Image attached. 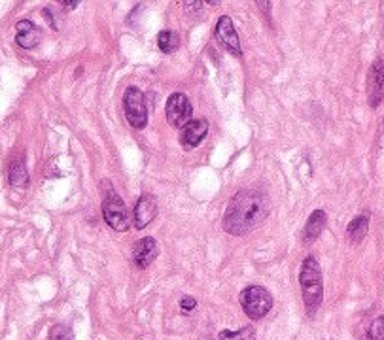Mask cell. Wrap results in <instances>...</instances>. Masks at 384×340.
I'll use <instances>...</instances> for the list:
<instances>
[{
	"mask_svg": "<svg viewBox=\"0 0 384 340\" xmlns=\"http://www.w3.org/2000/svg\"><path fill=\"white\" fill-rule=\"evenodd\" d=\"M371 340H384V318H377L371 323L369 329Z\"/></svg>",
	"mask_w": 384,
	"mask_h": 340,
	"instance_id": "obj_19",
	"label": "cell"
},
{
	"mask_svg": "<svg viewBox=\"0 0 384 340\" xmlns=\"http://www.w3.org/2000/svg\"><path fill=\"white\" fill-rule=\"evenodd\" d=\"M48 340H72L71 327L55 325L50 331V337H48Z\"/></svg>",
	"mask_w": 384,
	"mask_h": 340,
	"instance_id": "obj_18",
	"label": "cell"
},
{
	"mask_svg": "<svg viewBox=\"0 0 384 340\" xmlns=\"http://www.w3.org/2000/svg\"><path fill=\"white\" fill-rule=\"evenodd\" d=\"M326 220H327V216L324 210H314V212L311 214V218H309V221H307V225H305V231H303L305 242H314L318 236H320V233L324 231V227H326Z\"/></svg>",
	"mask_w": 384,
	"mask_h": 340,
	"instance_id": "obj_13",
	"label": "cell"
},
{
	"mask_svg": "<svg viewBox=\"0 0 384 340\" xmlns=\"http://www.w3.org/2000/svg\"><path fill=\"white\" fill-rule=\"evenodd\" d=\"M157 46H159V50L163 51V53H172V51L178 50V46H180V38H178L176 32H172V30H163L159 38H157Z\"/></svg>",
	"mask_w": 384,
	"mask_h": 340,
	"instance_id": "obj_16",
	"label": "cell"
},
{
	"mask_svg": "<svg viewBox=\"0 0 384 340\" xmlns=\"http://www.w3.org/2000/svg\"><path fill=\"white\" fill-rule=\"evenodd\" d=\"M123 110L131 127L144 129L148 123V108L144 100V93L138 87H127L123 95Z\"/></svg>",
	"mask_w": 384,
	"mask_h": 340,
	"instance_id": "obj_4",
	"label": "cell"
},
{
	"mask_svg": "<svg viewBox=\"0 0 384 340\" xmlns=\"http://www.w3.org/2000/svg\"><path fill=\"white\" fill-rule=\"evenodd\" d=\"M61 4H63L64 8H76L80 4V2H76V0H63Z\"/></svg>",
	"mask_w": 384,
	"mask_h": 340,
	"instance_id": "obj_21",
	"label": "cell"
},
{
	"mask_svg": "<svg viewBox=\"0 0 384 340\" xmlns=\"http://www.w3.org/2000/svg\"><path fill=\"white\" fill-rule=\"evenodd\" d=\"M195 306H197V301L193 297H182V301H180V308L184 312H192Z\"/></svg>",
	"mask_w": 384,
	"mask_h": 340,
	"instance_id": "obj_20",
	"label": "cell"
},
{
	"mask_svg": "<svg viewBox=\"0 0 384 340\" xmlns=\"http://www.w3.org/2000/svg\"><path fill=\"white\" fill-rule=\"evenodd\" d=\"M157 214V202L152 195H144L138 198L135 206V225L136 229H144L152 223Z\"/></svg>",
	"mask_w": 384,
	"mask_h": 340,
	"instance_id": "obj_12",
	"label": "cell"
},
{
	"mask_svg": "<svg viewBox=\"0 0 384 340\" xmlns=\"http://www.w3.org/2000/svg\"><path fill=\"white\" fill-rule=\"evenodd\" d=\"M208 133V121L207 120H192L185 127L180 129V144L185 149H192L199 146L201 140Z\"/></svg>",
	"mask_w": 384,
	"mask_h": 340,
	"instance_id": "obj_9",
	"label": "cell"
},
{
	"mask_svg": "<svg viewBox=\"0 0 384 340\" xmlns=\"http://www.w3.org/2000/svg\"><path fill=\"white\" fill-rule=\"evenodd\" d=\"M15 30H17L15 42H17V46H21L23 50H33V48H36L40 44L42 32L29 19H21V21L15 25Z\"/></svg>",
	"mask_w": 384,
	"mask_h": 340,
	"instance_id": "obj_11",
	"label": "cell"
},
{
	"mask_svg": "<svg viewBox=\"0 0 384 340\" xmlns=\"http://www.w3.org/2000/svg\"><path fill=\"white\" fill-rule=\"evenodd\" d=\"M269 198L264 191L246 189L239 191L231 198L228 210L223 214V231L233 236H242L254 231L269 214Z\"/></svg>",
	"mask_w": 384,
	"mask_h": 340,
	"instance_id": "obj_1",
	"label": "cell"
},
{
	"mask_svg": "<svg viewBox=\"0 0 384 340\" xmlns=\"http://www.w3.org/2000/svg\"><path fill=\"white\" fill-rule=\"evenodd\" d=\"M165 113H167V120H169L172 127H185L192 121V102H190V99L185 97L184 93H174L167 100Z\"/></svg>",
	"mask_w": 384,
	"mask_h": 340,
	"instance_id": "obj_6",
	"label": "cell"
},
{
	"mask_svg": "<svg viewBox=\"0 0 384 340\" xmlns=\"http://www.w3.org/2000/svg\"><path fill=\"white\" fill-rule=\"evenodd\" d=\"M216 38L218 42L235 57H242L241 42H239V35H237L235 25L231 21V17L221 15L218 23H216Z\"/></svg>",
	"mask_w": 384,
	"mask_h": 340,
	"instance_id": "obj_7",
	"label": "cell"
},
{
	"mask_svg": "<svg viewBox=\"0 0 384 340\" xmlns=\"http://www.w3.org/2000/svg\"><path fill=\"white\" fill-rule=\"evenodd\" d=\"M299 283L303 291V303H305L307 314L314 316L324 301V285H322V270L318 261L314 257H307L301 265L299 272Z\"/></svg>",
	"mask_w": 384,
	"mask_h": 340,
	"instance_id": "obj_2",
	"label": "cell"
},
{
	"mask_svg": "<svg viewBox=\"0 0 384 340\" xmlns=\"http://www.w3.org/2000/svg\"><path fill=\"white\" fill-rule=\"evenodd\" d=\"M367 231H369V218L367 216H358L347 227V236H349L350 242H360L362 238H365Z\"/></svg>",
	"mask_w": 384,
	"mask_h": 340,
	"instance_id": "obj_14",
	"label": "cell"
},
{
	"mask_svg": "<svg viewBox=\"0 0 384 340\" xmlns=\"http://www.w3.org/2000/svg\"><path fill=\"white\" fill-rule=\"evenodd\" d=\"M102 218L118 233H125L129 229L127 208H125V202L121 200L120 195L114 189L108 193L104 202H102Z\"/></svg>",
	"mask_w": 384,
	"mask_h": 340,
	"instance_id": "obj_5",
	"label": "cell"
},
{
	"mask_svg": "<svg viewBox=\"0 0 384 340\" xmlns=\"http://www.w3.org/2000/svg\"><path fill=\"white\" fill-rule=\"evenodd\" d=\"M239 301H241L244 314L250 319H254V321L265 318L269 314L271 308H273V297H271L269 291L262 287V285H250V287H246L241 293Z\"/></svg>",
	"mask_w": 384,
	"mask_h": 340,
	"instance_id": "obj_3",
	"label": "cell"
},
{
	"mask_svg": "<svg viewBox=\"0 0 384 340\" xmlns=\"http://www.w3.org/2000/svg\"><path fill=\"white\" fill-rule=\"evenodd\" d=\"M220 340H256V331L252 327H241L239 331H221Z\"/></svg>",
	"mask_w": 384,
	"mask_h": 340,
	"instance_id": "obj_17",
	"label": "cell"
},
{
	"mask_svg": "<svg viewBox=\"0 0 384 340\" xmlns=\"http://www.w3.org/2000/svg\"><path fill=\"white\" fill-rule=\"evenodd\" d=\"M367 99L373 108L381 104L384 99V63L375 61L371 66L369 76H367Z\"/></svg>",
	"mask_w": 384,
	"mask_h": 340,
	"instance_id": "obj_8",
	"label": "cell"
},
{
	"mask_svg": "<svg viewBox=\"0 0 384 340\" xmlns=\"http://www.w3.org/2000/svg\"><path fill=\"white\" fill-rule=\"evenodd\" d=\"M159 254V246H157L156 238L146 236L143 240H138L133 248V263L138 269H146L148 265L154 263V259Z\"/></svg>",
	"mask_w": 384,
	"mask_h": 340,
	"instance_id": "obj_10",
	"label": "cell"
},
{
	"mask_svg": "<svg viewBox=\"0 0 384 340\" xmlns=\"http://www.w3.org/2000/svg\"><path fill=\"white\" fill-rule=\"evenodd\" d=\"M10 184L14 187H27L29 184V174H27V169L21 161H15L10 169Z\"/></svg>",
	"mask_w": 384,
	"mask_h": 340,
	"instance_id": "obj_15",
	"label": "cell"
}]
</instances>
